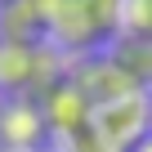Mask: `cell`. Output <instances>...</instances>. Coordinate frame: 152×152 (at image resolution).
<instances>
[{
	"label": "cell",
	"mask_w": 152,
	"mask_h": 152,
	"mask_svg": "<svg viewBox=\"0 0 152 152\" xmlns=\"http://www.w3.org/2000/svg\"><path fill=\"white\" fill-rule=\"evenodd\" d=\"M0 40L5 45H49L36 0H9L0 9Z\"/></svg>",
	"instance_id": "7"
},
{
	"label": "cell",
	"mask_w": 152,
	"mask_h": 152,
	"mask_svg": "<svg viewBox=\"0 0 152 152\" xmlns=\"http://www.w3.org/2000/svg\"><path fill=\"white\" fill-rule=\"evenodd\" d=\"M134 152H152V134H148V139H143V143H139Z\"/></svg>",
	"instance_id": "10"
},
{
	"label": "cell",
	"mask_w": 152,
	"mask_h": 152,
	"mask_svg": "<svg viewBox=\"0 0 152 152\" xmlns=\"http://www.w3.org/2000/svg\"><path fill=\"white\" fill-rule=\"evenodd\" d=\"M121 36L152 40V0H121Z\"/></svg>",
	"instance_id": "9"
},
{
	"label": "cell",
	"mask_w": 152,
	"mask_h": 152,
	"mask_svg": "<svg viewBox=\"0 0 152 152\" xmlns=\"http://www.w3.org/2000/svg\"><path fill=\"white\" fill-rule=\"evenodd\" d=\"M40 112H45V125L49 134H67V139H81L90 130V116H94V103L85 99V90L72 81V76H63V81L54 90L40 94Z\"/></svg>",
	"instance_id": "4"
},
{
	"label": "cell",
	"mask_w": 152,
	"mask_h": 152,
	"mask_svg": "<svg viewBox=\"0 0 152 152\" xmlns=\"http://www.w3.org/2000/svg\"><path fill=\"white\" fill-rule=\"evenodd\" d=\"M45 18V40L58 54L90 58L121 36V0H36Z\"/></svg>",
	"instance_id": "1"
},
{
	"label": "cell",
	"mask_w": 152,
	"mask_h": 152,
	"mask_svg": "<svg viewBox=\"0 0 152 152\" xmlns=\"http://www.w3.org/2000/svg\"><path fill=\"white\" fill-rule=\"evenodd\" d=\"M90 134L107 148V152H134L148 134H152V103L143 90L125 94V99H112V103H99L94 116H90Z\"/></svg>",
	"instance_id": "3"
},
{
	"label": "cell",
	"mask_w": 152,
	"mask_h": 152,
	"mask_svg": "<svg viewBox=\"0 0 152 152\" xmlns=\"http://www.w3.org/2000/svg\"><path fill=\"white\" fill-rule=\"evenodd\" d=\"M49 139L40 99H5V116H0V143L9 152H36Z\"/></svg>",
	"instance_id": "5"
},
{
	"label": "cell",
	"mask_w": 152,
	"mask_h": 152,
	"mask_svg": "<svg viewBox=\"0 0 152 152\" xmlns=\"http://www.w3.org/2000/svg\"><path fill=\"white\" fill-rule=\"evenodd\" d=\"M76 85L85 90V99L99 107V103H112V99H125V94H134V85L121 76V67L107 58V54H90V58H81L76 63V72H67Z\"/></svg>",
	"instance_id": "6"
},
{
	"label": "cell",
	"mask_w": 152,
	"mask_h": 152,
	"mask_svg": "<svg viewBox=\"0 0 152 152\" xmlns=\"http://www.w3.org/2000/svg\"><path fill=\"white\" fill-rule=\"evenodd\" d=\"M0 116H5V94H0Z\"/></svg>",
	"instance_id": "11"
},
{
	"label": "cell",
	"mask_w": 152,
	"mask_h": 152,
	"mask_svg": "<svg viewBox=\"0 0 152 152\" xmlns=\"http://www.w3.org/2000/svg\"><path fill=\"white\" fill-rule=\"evenodd\" d=\"M5 5H9V0H0V9H5Z\"/></svg>",
	"instance_id": "12"
},
{
	"label": "cell",
	"mask_w": 152,
	"mask_h": 152,
	"mask_svg": "<svg viewBox=\"0 0 152 152\" xmlns=\"http://www.w3.org/2000/svg\"><path fill=\"white\" fill-rule=\"evenodd\" d=\"M116 67H121V76L134 85V90H148L152 85V40H134V36H116L107 49H103Z\"/></svg>",
	"instance_id": "8"
},
{
	"label": "cell",
	"mask_w": 152,
	"mask_h": 152,
	"mask_svg": "<svg viewBox=\"0 0 152 152\" xmlns=\"http://www.w3.org/2000/svg\"><path fill=\"white\" fill-rule=\"evenodd\" d=\"M63 54L54 45H5L0 40V94L5 99H40L63 81Z\"/></svg>",
	"instance_id": "2"
}]
</instances>
